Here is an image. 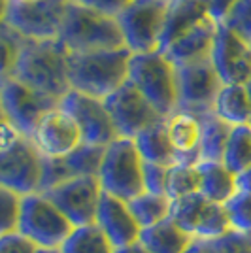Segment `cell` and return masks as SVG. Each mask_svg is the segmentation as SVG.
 Segmentation results:
<instances>
[{"label":"cell","instance_id":"obj_1","mask_svg":"<svg viewBox=\"0 0 251 253\" xmlns=\"http://www.w3.org/2000/svg\"><path fill=\"white\" fill-rule=\"evenodd\" d=\"M70 51L59 40L25 38L19 61L8 78H13L40 95L61 100L70 91L68 78Z\"/></svg>","mask_w":251,"mask_h":253},{"label":"cell","instance_id":"obj_2","mask_svg":"<svg viewBox=\"0 0 251 253\" xmlns=\"http://www.w3.org/2000/svg\"><path fill=\"white\" fill-rule=\"evenodd\" d=\"M132 51L128 47L114 51L70 53L68 78L76 93L106 100L128 82Z\"/></svg>","mask_w":251,"mask_h":253},{"label":"cell","instance_id":"obj_3","mask_svg":"<svg viewBox=\"0 0 251 253\" xmlns=\"http://www.w3.org/2000/svg\"><path fill=\"white\" fill-rule=\"evenodd\" d=\"M70 53L114 51L126 47L117 17L72 0L57 38Z\"/></svg>","mask_w":251,"mask_h":253},{"label":"cell","instance_id":"obj_4","mask_svg":"<svg viewBox=\"0 0 251 253\" xmlns=\"http://www.w3.org/2000/svg\"><path fill=\"white\" fill-rule=\"evenodd\" d=\"M128 82L149 100L161 117L167 119L178 110V74L176 64L163 51L132 53Z\"/></svg>","mask_w":251,"mask_h":253},{"label":"cell","instance_id":"obj_5","mask_svg":"<svg viewBox=\"0 0 251 253\" xmlns=\"http://www.w3.org/2000/svg\"><path fill=\"white\" fill-rule=\"evenodd\" d=\"M72 0H2V23L29 40H57Z\"/></svg>","mask_w":251,"mask_h":253},{"label":"cell","instance_id":"obj_6","mask_svg":"<svg viewBox=\"0 0 251 253\" xmlns=\"http://www.w3.org/2000/svg\"><path fill=\"white\" fill-rule=\"evenodd\" d=\"M98 179L104 193L126 202L146 191L144 159L140 155L134 140L117 138L106 148L104 163Z\"/></svg>","mask_w":251,"mask_h":253},{"label":"cell","instance_id":"obj_7","mask_svg":"<svg viewBox=\"0 0 251 253\" xmlns=\"http://www.w3.org/2000/svg\"><path fill=\"white\" fill-rule=\"evenodd\" d=\"M74 225L43 193L23 197L17 232L29 238L38 250H61Z\"/></svg>","mask_w":251,"mask_h":253},{"label":"cell","instance_id":"obj_8","mask_svg":"<svg viewBox=\"0 0 251 253\" xmlns=\"http://www.w3.org/2000/svg\"><path fill=\"white\" fill-rule=\"evenodd\" d=\"M168 0H132L117 15L125 45L132 53L161 51Z\"/></svg>","mask_w":251,"mask_h":253},{"label":"cell","instance_id":"obj_9","mask_svg":"<svg viewBox=\"0 0 251 253\" xmlns=\"http://www.w3.org/2000/svg\"><path fill=\"white\" fill-rule=\"evenodd\" d=\"M57 106H61V100L40 95L13 78H0L2 119L11 123L25 138H32L40 119Z\"/></svg>","mask_w":251,"mask_h":253},{"label":"cell","instance_id":"obj_10","mask_svg":"<svg viewBox=\"0 0 251 253\" xmlns=\"http://www.w3.org/2000/svg\"><path fill=\"white\" fill-rule=\"evenodd\" d=\"M170 217L195 240L213 242L232 231L225 206L208 201L200 193L172 201Z\"/></svg>","mask_w":251,"mask_h":253},{"label":"cell","instance_id":"obj_11","mask_svg":"<svg viewBox=\"0 0 251 253\" xmlns=\"http://www.w3.org/2000/svg\"><path fill=\"white\" fill-rule=\"evenodd\" d=\"M43 155L31 138L21 136L10 148L0 149V187L21 197L40 193Z\"/></svg>","mask_w":251,"mask_h":253},{"label":"cell","instance_id":"obj_12","mask_svg":"<svg viewBox=\"0 0 251 253\" xmlns=\"http://www.w3.org/2000/svg\"><path fill=\"white\" fill-rule=\"evenodd\" d=\"M178 74V110L202 116L213 112V102L219 95L223 80L211 61L176 66Z\"/></svg>","mask_w":251,"mask_h":253},{"label":"cell","instance_id":"obj_13","mask_svg":"<svg viewBox=\"0 0 251 253\" xmlns=\"http://www.w3.org/2000/svg\"><path fill=\"white\" fill-rule=\"evenodd\" d=\"M104 102L112 116L115 128H117L119 138L134 140L142 130H146L151 125L165 119L149 104L146 96L134 87L132 82H126L114 95L108 96Z\"/></svg>","mask_w":251,"mask_h":253},{"label":"cell","instance_id":"obj_14","mask_svg":"<svg viewBox=\"0 0 251 253\" xmlns=\"http://www.w3.org/2000/svg\"><path fill=\"white\" fill-rule=\"evenodd\" d=\"M43 195L63 211L74 227H82L94 223L104 189L98 178L85 176L68 179Z\"/></svg>","mask_w":251,"mask_h":253},{"label":"cell","instance_id":"obj_15","mask_svg":"<svg viewBox=\"0 0 251 253\" xmlns=\"http://www.w3.org/2000/svg\"><path fill=\"white\" fill-rule=\"evenodd\" d=\"M61 106L78 123L85 144L108 148L112 142L119 138L104 100L70 91L63 98Z\"/></svg>","mask_w":251,"mask_h":253},{"label":"cell","instance_id":"obj_16","mask_svg":"<svg viewBox=\"0 0 251 253\" xmlns=\"http://www.w3.org/2000/svg\"><path fill=\"white\" fill-rule=\"evenodd\" d=\"M43 157H68L84 144V136L74 117L63 106L53 108L40 119L31 138Z\"/></svg>","mask_w":251,"mask_h":253},{"label":"cell","instance_id":"obj_17","mask_svg":"<svg viewBox=\"0 0 251 253\" xmlns=\"http://www.w3.org/2000/svg\"><path fill=\"white\" fill-rule=\"evenodd\" d=\"M211 63L225 85H246L251 80V45L219 23Z\"/></svg>","mask_w":251,"mask_h":253},{"label":"cell","instance_id":"obj_18","mask_svg":"<svg viewBox=\"0 0 251 253\" xmlns=\"http://www.w3.org/2000/svg\"><path fill=\"white\" fill-rule=\"evenodd\" d=\"M94 223L110 238V242L115 246V250L138 242L140 234H142V227L138 225L128 202L123 199H117L114 195H108V193L102 195Z\"/></svg>","mask_w":251,"mask_h":253},{"label":"cell","instance_id":"obj_19","mask_svg":"<svg viewBox=\"0 0 251 253\" xmlns=\"http://www.w3.org/2000/svg\"><path fill=\"white\" fill-rule=\"evenodd\" d=\"M217 25L213 19L200 23L195 29L181 34L178 40L168 45L163 53L176 66L181 64H195L211 61V51H213V43H215V34H217Z\"/></svg>","mask_w":251,"mask_h":253},{"label":"cell","instance_id":"obj_20","mask_svg":"<svg viewBox=\"0 0 251 253\" xmlns=\"http://www.w3.org/2000/svg\"><path fill=\"white\" fill-rule=\"evenodd\" d=\"M170 144L178 155V163L199 165L200 163V119L195 114L176 110L165 119Z\"/></svg>","mask_w":251,"mask_h":253},{"label":"cell","instance_id":"obj_21","mask_svg":"<svg viewBox=\"0 0 251 253\" xmlns=\"http://www.w3.org/2000/svg\"><path fill=\"white\" fill-rule=\"evenodd\" d=\"M208 19H213L209 15L208 0H168L161 51L167 49L174 40H178L181 34H185Z\"/></svg>","mask_w":251,"mask_h":253},{"label":"cell","instance_id":"obj_22","mask_svg":"<svg viewBox=\"0 0 251 253\" xmlns=\"http://www.w3.org/2000/svg\"><path fill=\"white\" fill-rule=\"evenodd\" d=\"M200 195L215 204L227 202L238 193V176L230 172L223 161H204L199 163Z\"/></svg>","mask_w":251,"mask_h":253},{"label":"cell","instance_id":"obj_23","mask_svg":"<svg viewBox=\"0 0 251 253\" xmlns=\"http://www.w3.org/2000/svg\"><path fill=\"white\" fill-rule=\"evenodd\" d=\"M138 242L151 253H185L195 238L183 231L172 217H168L153 227L142 229Z\"/></svg>","mask_w":251,"mask_h":253},{"label":"cell","instance_id":"obj_24","mask_svg":"<svg viewBox=\"0 0 251 253\" xmlns=\"http://www.w3.org/2000/svg\"><path fill=\"white\" fill-rule=\"evenodd\" d=\"M213 114L230 126H251V96L246 85H223L213 102Z\"/></svg>","mask_w":251,"mask_h":253},{"label":"cell","instance_id":"obj_25","mask_svg":"<svg viewBox=\"0 0 251 253\" xmlns=\"http://www.w3.org/2000/svg\"><path fill=\"white\" fill-rule=\"evenodd\" d=\"M134 144L144 163H153V165H163V167H172L178 163V155L168 138L165 119L142 130L134 138Z\"/></svg>","mask_w":251,"mask_h":253},{"label":"cell","instance_id":"obj_26","mask_svg":"<svg viewBox=\"0 0 251 253\" xmlns=\"http://www.w3.org/2000/svg\"><path fill=\"white\" fill-rule=\"evenodd\" d=\"M200 119V163L204 161H223L229 144L232 126L225 123L213 112L202 114Z\"/></svg>","mask_w":251,"mask_h":253},{"label":"cell","instance_id":"obj_27","mask_svg":"<svg viewBox=\"0 0 251 253\" xmlns=\"http://www.w3.org/2000/svg\"><path fill=\"white\" fill-rule=\"evenodd\" d=\"M61 253H115V246L96 223H89L74 227L61 246Z\"/></svg>","mask_w":251,"mask_h":253},{"label":"cell","instance_id":"obj_28","mask_svg":"<svg viewBox=\"0 0 251 253\" xmlns=\"http://www.w3.org/2000/svg\"><path fill=\"white\" fill-rule=\"evenodd\" d=\"M128 206L134 213L138 225L142 229H147V227H153V225H157V223L170 217L172 199L168 195L144 191L142 195H138L132 201H128Z\"/></svg>","mask_w":251,"mask_h":253},{"label":"cell","instance_id":"obj_29","mask_svg":"<svg viewBox=\"0 0 251 253\" xmlns=\"http://www.w3.org/2000/svg\"><path fill=\"white\" fill-rule=\"evenodd\" d=\"M225 167L240 176L242 172L251 169V126H232L229 144L223 155Z\"/></svg>","mask_w":251,"mask_h":253},{"label":"cell","instance_id":"obj_30","mask_svg":"<svg viewBox=\"0 0 251 253\" xmlns=\"http://www.w3.org/2000/svg\"><path fill=\"white\" fill-rule=\"evenodd\" d=\"M106 148L102 146H91V144H82L80 148L72 151L66 159V165L72 172L74 178H85V176H94L98 178L102 163H104Z\"/></svg>","mask_w":251,"mask_h":253},{"label":"cell","instance_id":"obj_31","mask_svg":"<svg viewBox=\"0 0 251 253\" xmlns=\"http://www.w3.org/2000/svg\"><path fill=\"white\" fill-rule=\"evenodd\" d=\"M200 193V174L197 165H185V163H176L170 167L168 172V185L167 195L176 201L187 195Z\"/></svg>","mask_w":251,"mask_h":253},{"label":"cell","instance_id":"obj_32","mask_svg":"<svg viewBox=\"0 0 251 253\" xmlns=\"http://www.w3.org/2000/svg\"><path fill=\"white\" fill-rule=\"evenodd\" d=\"M223 206L229 215L230 229L242 234H251V193L238 191Z\"/></svg>","mask_w":251,"mask_h":253},{"label":"cell","instance_id":"obj_33","mask_svg":"<svg viewBox=\"0 0 251 253\" xmlns=\"http://www.w3.org/2000/svg\"><path fill=\"white\" fill-rule=\"evenodd\" d=\"M0 42H2V70H0V78H8L11 70L15 68V64L19 61L23 43H25V36L19 32L10 29L8 25H0Z\"/></svg>","mask_w":251,"mask_h":253},{"label":"cell","instance_id":"obj_34","mask_svg":"<svg viewBox=\"0 0 251 253\" xmlns=\"http://www.w3.org/2000/svg\"><path fill=\"white\" fill-rule=\"evenodd\" d=\"M23 197L13 191L0 187V234L15 232L21 217Z\"/></svg>","mask_w":251,"mask_h":253},{"label":"cell","instance_id":"obj_35","mask_svg":"<svg viewBox=\"0 0 251 253\" xmlns=\"http://www.w3.org/2000/svg\"><path fill=\"white\" fill-rule=\"evenodd\" d=\"M72 172L66 165V159L61 157H43L42 163V185H40V193H47V191L59 187L61 183L72 179Z\"/></svg>","mask_w":251,"mask_h":253},{"label":"cell","instance_id":"obj_36","mask_svg":"<svg viewBox=\"0 0 251 253\" xmlns=\"http://www.w3.org/2000/svg\"><path fill=\"white\" fill-rule=\"evenodd\" d=\"M223 25L236 32L251 45V0H238V4L229 11Z\"/></svg>","mask_w":251,"mask_h":253},{"label":"cell","instance_id":"obj_37","mask_svg":"<svg viewBox=\"0 0 251 253\" xmlns=\"http://www.w3.org/2000/svg\"><path fill=\"white\" fill-rule=\"evenodd\" d=\"M209 253H251V234L230 231L209 242Z\"/></svg>","mask_w":251,"mask_h":253},{"label":"cell","instance_id":"obj_38","mask_svg":"<svg viewBox=\"0 0 251 253\" xmlns=\"http://www.w3.org/2000/svg\"><path fill=\"white\" fill-rule=\"evenodd\" d=\"M168 172H170V167L144 163V185H146V191L167 195Z\"/></svg>","mask_w":251,"mask_h":253},{"label":"cell","instance_id":"obj_39","mask_svg":"<svg viewBox=\"0 0 251 253\" xmlns=\"http://www.w3.org/2000/svg\"><path fill=\"white\" fill-rule=\"evenodd\" d=\"M40 250L21 232L0 234V253H38Z\"/></svg>","mask_w":251,"mask_h":253},{"label":"cell","instance_id":"obj_40","mask_svg":"<svg viewBox=\"0 0 251 253\" xmlns=\"http://www.w3.org/2000/svg\"><path fill=\"white\" fill-rule=\"evenodd\" d=\"M76 2H82L89 8H94V10L102 11V13L117 17L132 0H76Z\"/></svg>","mask_w":251,"mask_h":253},{"label":"cell","instance_id":"obj_41","mask_svg":"<svg viewBox=\"0 0 251 253\" xmlns=\"http://www.w3.org/2000/svg\"><path fill=\"white\" fill-rule=\"evenodd\" d=\"M238 4V0H208L209 15L213 17L215 23H223L229 11Z\"/></svg>","mask_w":251,"mask_h":253},{"label":"cell","instance_id":"obj_42","mask_svg":"<svg viewBox=\"0 0 251 253\" xmlns=\"http://www.w3.org/2000/svg\"><path fill=\"white\" fill-rule=\"evenodd\" d=\"M238 191L251 193V169H248L238 176Z\"/></svg>","mask_w":251,"mask_h":253},{"label":"cell","instance_id":"obj_43","mask_svg":"<svg viewBox=\"0 0 251 253\" xmlns=\"http://www.w3.org/2000/svg\"><path fill=\"white\" fill-rule=\"evenodd\" d=\"M115 253H151L149 250H146L140 242L128 244V246H123V248H117Z\"/></svg>","mask_w":251,"mask_h":253},{"label":"cell","instance_id":"obj_44","mask_svg":"<svg viewBox=\"0 0 251 253\" xmlns=\"http://www.w3.org/2000/svg\"><path fill=\"white\" fill-rule=\"evenodd\" d=\"M185 253H209V242H204V240H195Z\"/></svg>","mask_w":251,"mask_h":253},{"label":"cell","instance_id":"obj_45","mask_svg":"<svg viewBox=\"0 0 251 253\" xmlns=\"http://www.w3.org/2000/svg\"><path fill=\"white\" fill-rule=\"evenodd\" d=\"M38 253H61V250H40Z\"/></svg>","mask_w":251,"mask_h":253},{"label":"cell","instance_id":"obj_46","mask_svg":"<svg viewBox=\"0 0 251 253\" xmlns=\"http://www.w3.org/2000/svg\"><path fill=\"white\" fill-rule=\"evenodd\" d=\"M246 87H248V93H250V96H251V80L248 82V84H246Z\"/></svg>","mask_w":251,"mask_h":253}]
</instances>
